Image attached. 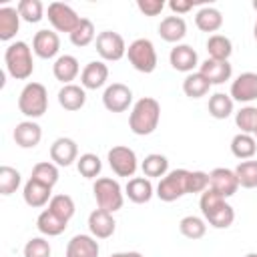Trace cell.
<instances>
[{
    "mask_svg": "<svg viewBox=\"0 0 257 257\" xmlns=\"http://www.w3.org/2000/svg\"><path fill=\"white\" fill-rule=\"evenodd\" d=\"M199 72L211 82V84H223L225 80L231 78L233 74V66L229 64V60H215V58H207Z\"/></svg>",
    "mask_w": 257,
    "mask_h": 257,
    "instance_id": "21",
    "label": "cell"
},
{
    "mask_svg": "<svg viewBox=\"0 0 257 257\" xmlns=\"http://www.w3.org/2000/svg\"><path fill=\"white\" fill-rule=\"evenodd\" d=\"M209 187L213 191H217L221 197H233L239 189V181H237V175L235 171L231 169H225V167H217L209 173Z\"/></svg>",
    "mask_w": 257,
    "mask_h": 257,
    "instance_id": "12",
    "label": "cell"
},
{
    "mask_svg": "<svg viewBox=\"0 0 257 257\" xmlns=\"http://www.w3.org/2000/svg\"><path fill=\"white\" fill-rule=\"evenodd\" d=\"M106 80H108V66L102 60L88 62L80 72V84L82 88H88V90H96L104 86Z\"/></svg>",
    "mask_w": 257,
    "mask_h": 257,
    "instance_id": "18",
    "label": "cell"
},
{
    "mask_svg": "<svg viewBox=\"0 0 257 257\" xmlns=\"http://www.w3.org/2000/svg\"><path fill=\"white\" fill-rule=\"evenodd\" d=\"M245 257H257V253H247Z\"/></svg>",
    "mask_w": 257,
    "mask_h": 257,
    "instance_id": "50",
    "label": "cell"
},
{
    "mask_svg": "<svg viewBox=\"0 0 257 257\" xmlns=\"http://www.w3.org/2000/svg\"><path fill=\"white\" fill-rule=\"evenodd\" d=\"M193 2L191 0H171L169 2V8L179 16V14H185V12H189V10H193Z\"/></svg>",
    "mask_w": 257,
    "mask_h": 257,
    "instance_id": "47",
    "label": "cell"
},
{
    "mask_svg": "<svg viewBox=\"0 0 257 257\" xmlns=\"http://www.w3.org/2000/svg\"><path fill=\"white\" fill-rule=\"evenodd\" d=\"M50 159L58 167H70L74 161H78V147L72 139L60 137L50 145Z\"/></svg>",
    "mask_w": 257,
    "mask_h": 257,
    "instance_id": "14",
    "label": "cell"
},
{
    "mask_svg": "<svg viewBox=\"0 0 257 257\" xmlns=\"http://www.w3.org/2000/svg\"><path fill=\"white\" fill-rule=\"evenodd\" d=\"M76 169H78V173H80L84 179H94V177L100 173L102 163H100V159H98L94 153H84V155L78 157Z\"/></svg>",
    "mask_w": 257,
    "mask_h": 257,
    "instance_id": "40",
    "label": "cell"
},
{
    "mask_svg": "<svg viewBox=\"0 0 257 257\" xmlns=\"http://www.w3.org/2000/svg\"><path fill=\"white\" fill-rule=\"evenodd\" d=\"M253 8H255V10H257V0H253Z\"/></svg>",
    "mask_w": 257,
    "mask_h": 257,
    "instance_id": "51",
    "label": "cell"
},
{
    "mask_svg": "<svg viewBox=\"0 0 257 257\" xmlns=\"http://www.w3.org/2000/svg\"><path fill=\"white\" fill-rule=\"evenodd\" d=\"M231 153L233 157L241 159V161H249L253 159V155L257 153V139L245 133H239L231 139Z\"/></svg>",
    "mask_w": 257,
    "mask_h": 257,
    "instance_id": "29",
    "label": "cell"
},
{
    "mask_svg": "<svg viewBox=\"0 0 257 257\" xmlns=\"http://www.w3.org/2000/svg\"><path fill=\"white\" fill-rule=\"evenodd\" d=\"M231 98L237 102H251L257 98V72H241L231 82Z\"/></svg>",
    "mask_w": 257,
    "mask_h": 257,
    "instance_id": "13",
    "label": "cell"
},
{
    "mask_svg": "<svg viewBox=\"0 0 257 257\" xmlns=\"http://www.w3.org/2000/svg\"><path fill=\"white\" fill-rule=\"evenodd\" d=\"M207 52H209V58H215V60H229L231 52H233V44L227 36L223 34H213L209 36L207 40Z\"/></svg>",
    "mask_w": 257,
    "mask_h": 257,
    "instance_id": "33",
    "label": "cell"
},
{
    "mask_svg": "<svg viewBox=\"0 0 257 257\" xmlns=\"http://www.w3.org/2000/svg\"><path fill=\"white\" fill-rule=\"evenodd\" d=\"M88 229L94 239H108L116 229L112 213H108L104 209H94L88 215Z\"/></svg>",
    "mask_w": 257,
    "mask_h": 257,
    "instance_id": "15",
    "label": "cell"
},
{
    "mask_svg": "<svg viewBox=\"0 0 257 257\" xmlns=\"http://www.w3.org/2000/svg\"><path fill=\"white\" fill-rule=\"evenodd\" d=\"M86 102V92L82 86L78 84H64L60 90H58V104L64 108V110H80Z\"/></svg>",
    "mask_w": 257,
    "mask_h": 257,
    "instance_id": "24",
    "label": "cell"
},
{
    "mask_svg": "<svg viewBox=\"0 0 257 257\" xmlns=\"http://www.w3.org/2000/svg\"><path fill=\"white\" fill-rule=\"evenodd\" d=\"M195 24L203 32H217L223 26V14L213 6H205V8H201L197 12Z\"/></svg>",
    "mask_w": 257,
    "mask_h": 257,
    "instance_id": "30",
    "label": "cell"
},
{
    "mask_svg": "<svg viewBox=\"0 0 257 257\" xmlns=\"http://www.w3.org/2000/svg\"><path fill=\"white\" fill-rule=\"evenodd\" d=\"M179 231H181V235H185L187 239L197 241V239L205 237V233H207V225H205V221H203L201 217L187 215V217L181 219V223H179Z\"/></svg>",
    "mask_w": 257,
    "mask_h": 257,
    "instance_id": "35",
    "label": "cell"
},
{
    "mask_svg": "<svg viewBox=\"0 0 257 257\" xmlns=\"http://www.w3.org/2000/svg\"><path fill=\"white\" fill-rule=\"evenodd\" d=\"M16 10H18L20 18L26 20V22H30V24L40 22L42 16H44V6H42L40 0H20L18 6H16Z\"/></svg>",
    "mask_w": 257,
    "mask_h": 257,
    "instance_id": "37",
    "label": "cell"
},
{
    "mask_svg": "<svg viewBox=\"0 0 257 257\" xmlns=\"http://www.w3.org/2000/svg\"><path fill=\"white\" fill-rule=\"evenodd\" d=\"M24 257H50V245L44 237H32L24 245Z\"/></svg>",
    "mask_w": 257,
    "mask_h": 257,
    "instance_id": "44",
    "label": "cell"
},
{
    "mask_svg": "<svg viewBox=\"0 0 257 257\" xmlns=\"http://www.w3.org/2000/svg\"><path fill=\"white\" fill-rule=\"evenodd\" d=\"M201 213L205 217V221L215 227V229H227L233 225L235 221V211L233 207L225 201V197H221L217 191H213L211 187L201 193V201H199Z\"/></svg>",
    "mask_w": 257,
    "mask_h": 257,
    "instance_id": "1",
    "label": "cell"
},
{
    "mask_svg": "<svg viewBox=\"0 0 257 257\" xmlns=\"http://www.w3.org/2000/svg\"><path fill=\"white\" fill-rule=\"evenodd\" d=\"M255 137H257V131H255Z\"/></svg>",
    "mask_w": 257,
    "mask_h": 257,
    "instance_id": "52",
    "label": "cell"
},
{
    "mask_svg": "<svg viewBox=\"0 0 257 257\" xmlns=\"http://www.w3.org/2000/svg\"><path fill=\"white\" fill-rule=\"evenodd\" d=\"M66 225H68V221H64L62 217H58V215L52 213L50 209H44V211L38 215V219H36L38 231H40L42 235H46V237H56V235L64 233Z\"/></svg>",
    "mask_w": 257,
    "mask_h": 257,
    "instance_id": "27",
    "label": "cell"
},
{
    "mask_svg": "<svg viewBox=\"0 0 257 257\" xmlns=\"http://www.w3.org/2000/svg\"><path fill=\"white\" fill-rule=\"evenodd\" d=\"M20 28V14L12 6H2L0 8V40L8 42L16 36Z\"/></svg>",
    "mask_w": 257,
    "mask_h": 257,
    "instance_id": "28",
    "label": "cell"
},
{
    "mask_svg": "<svg viewBox=\"0 0 257 257\" xmlns=\"http://www.w3.org/2000/svg\"><path fill=\"white\" fill-rule=\"evenodd\" d=\"M4 62H6L8 74L12 78H16V80H26L34 72L30 46L26 42H22V40H16V42L8 44V48L4 52Z\"/></svg>",
    "mask_w": 257,
    "mask_h": 257,
    "instance_id": "3",
    "label": "cell"
},
{
    "mask_svg": "<svg viewBox=\"0 0 257 257\" xmlns=\"http://www.w3.org/2000/svg\"><path fill=\"white\" fill-rule=\"evenodd\" d=\"M48 20L54 26V30L72 34L82 18L68 4H64V2H50L48 4Z\"/></svg>",
    "mask_w": 257,
    "mask_h": 257,
    "instance_id": "9",
    "label": "cell"
},
{
    "mask_svg": "<svg viewBox=\"0 0 257 257\" xmlns=\"http://www.w3.org/2000/svg\"><path fill=\"white\" fill-rule=\"evenodd\" d=\"M110 257H143L139 251H120V253H112Z\"/></svg>",
    "mask_w": 257,
    "mask_h": 257,
    "instance_id": "48",
    "label": "cell"
},
{
    "mask_svg": "<svg viewBox=\"0 0 257 257\" xmlns=\"http://www.w3.org/2000/svg\"><path fill=\"white\" fill-rule=\"evenodd\" d=\"M18 108L28 118H38L48 108V92L40 82H28L18 96Z\"/></svg>",
    "mask_w": 257,
    "mask_h": 257,
    "instance_id": "4",
    "label": "cell"
},
{
    "mask_svg": "<svg viewBox=\"0 0 257 257\" xmlns=\"http://www.w3.org/2000/svg\"><path fill=\"white\" fill-rule=\"evenodd\" d=\"M126 56H128V62L133 64V68L139 72L151 74L157 68V50L149 38L133 40L126 48Z\"/></svg>",
    "mask_w": 257,
    "mask_h": 257,
    "instance_id": "7",
    "label": "cell"
},
{
    "mask_svg": "<svg viewBox=\"0 0 257 257\" xmlns=\"http://www.w3.org/2000/svg\"><path fill=\"white\" fill-rule=\"evenodd\" d=\"M32 179L48 185V187H54L58 183V169L54 163H48V161H42V163H36L32 167Z\"/></svg>",
    "mask_w": 257,
    "mask_h": 257,
    "instance_id": "38",
    "label": "cell"
},
{
    "mask_svg": "<svg viewBox=\"0 0 257 257\" xmlns=\"http://www.w3.org/2000/svg\"><path fill=\"white\" fill-rule=\"evenodd\" d=\"M209 88H211V82L201 72H191L183 80V92L189 98H201L209 92Z\"/></svg>",
    "mask_w": 257,
    "mask_h": 257,
    "instance_id": "32",
    "label": "cell"
},
{
    "mask_svg": "<svg viewBox=\"0 0 257 257\" xmlns=\"http://www.w3.org/2000/svg\"><path fill=\"white\" fill-rule=\"evenodd\" d=\"M159 118H161V104L157 98L153 96H143L135 102L131 116H128V126L135 135L139 137H147L151 133H155V128L159 126Z\"/></svg>",
    "mask_w": 257,
    "mask_h": 257,
    "instance_id": "2",
    "label": "cell"
},
{
    "mask_svg": "<svg viewBox=\"0 0 257 257\" xmlns=\"http://www.w3.org/2000/svg\"><path fill=\"white\" fill-rule=\"evenodd\" d=\"M253 36H255V40H257V22H255V26H253Z\"/></svg>",
    "mask_w": 257,
    "mask_h": 257,
    "instance_id": "49",
    "label": "cell"
},
{
    "mask_svg": "<svg viewBox=\"0 0 257 257\" xmlns=\"http://www.w3.org/2000/svg\"><path fill=\"white\" fill-rule=\"evenodd\" d=\"M235 175H237V181H239V187H245V189H255L257 187V161H241L235 169Z\"/></svg>",
    "mask_w": 257,
    "mask_h": 257,
    "instance_id": "36",
    "label": "cell"
},
{
    "mask_svg": "<svg viewBox=\"0 0 257 257\" xmlns=\"http://www.w3.org/2000/svg\"><path fill=\"white\" fill-rule=\"evenodd\" d=\"M20 173L8 165L0 167V195H12L20 187Z\"/></svg>",
    "mask_w": 257,
    "mask_h": 257,
    "instance_id": "43",
    "label": "cell"
},
{
    "mask_svg": "<svg viewBox=\"0 0 257 257\" xmlns=\"http://www.w3.org/2000/svg\"><path fill=\"white\" fill-rule=\"evenodd\" d=\"M92 193L96 199L98 209H104L108 213H114L122 207L124 197H122V189L118 185V181L110 179V177H100L96 179V183L92 185Z\"/></svg>",
    "mask_w": 257,
    "mask_h": 257,
    "instance_id": "5",
    "label": "cell"
},
{
    "mask_svg": "<svg viewBox=\"0 0 257 257\" xmlns=\"http://www.w3.org/2000/svg\"><path fill=\"white\" fill-rule=\"evenodd\" d=\"M78 72H80V66H78V60L72 54H62L52 64L54 78L64 82V84H72V80L78 76Z\"/></svg>",
    "mask_w": 257,
    "mask_h": 257,
    "instance_id": "23",
    "label": "cell"
},
{
    "mask_svg": "<svg viewBox=\"0 0 257 257\" xmlns=\"http://www.w3.org/2000/svg\"><path fill=\"white\" fill-rule=\"evenodd\" d=\"M233 112V98L231 94H225V92H215L211 98H209V114L217 120H223L227 116H231Z\"/></svg>",
    "mask_w": 257,
    "mask_h": 257,
    "instance_id": "34",
    "label": "cell"
},
{
    "mask_svg": "<svg viewBox=\"0 0 257 257\" xmlns=\"http://www.w3.org/2000/svg\"><path fill=\"white\" fill-rule=\"evenodd\" d=\"M137 8L145 14V16H157L163 12L165 2L163 0H137Z\"/></svg>",
    "mask_w": 257,
    "mask_h": 257,
    "instance_id": "46",
    "label": "cell"
},
{
    "mask_svg": "<svg viewBox=\"0 0 257 257\" xmlns=\"http://www.w3.org/2000/svg\"><path fill=\"white\" fill-rule=\"evenodd\" d=\"M48 209L52 213H56L58 217H62L64 221H70L72 215H74V211H76L74 201H72L70 195H54L50 199V203H48Z\"/></svg>",
    "mask_w": 257,
    "mask_h": 257,
    "instance_id": "39",
    "label": "cell"
},
{
    "mask_svg": "<svg viewBox=\"0 0 257 257\" xmlns=\"http://www.w3.org/2000/svg\"><path fill=\"white\" fill-rule=\"evenodd\" d=\"M22 197H24V203L28 207L38 209V207H44L46 203H50V199H52V187H48V185H44V183H40V181H36V179L30 177L26 181L24 189H22Z\"/></svg>",
    "mask_w": 257,
    "mask_h": 257,
    "instance_id": "16",
    "label": "cell"
},
{
    "mask_svg": "<svg viewBox=\"0 0 257 257\" xmlns=\"http://www.w3.org/2000/svg\"><path fill=\"white\" fill-rule=\"evenodd\" d=\"M106 161H108V165L116 177H133L137 173V167H139L135 151L124 147V145L112 147L106 155Z\"/></svg>",
    "mask_w": 257,
    "mask_h": 257,
    "instance_id": "8",
    "label": "cell"
},
{
    "mask_svg": "<svg viewBox=\"0 0 257 257\" xmlns=\"http://www.w3.org/2000/svg\"><path fill=\"white\" fill-rule=\"evenodd\" d=\"M133 102V90L122 82H112L102 92V104L108 112H124Z\"/></svg>",
    "mask_w": 257,
    "mask_h": 257,
    "instance_id": "11",
    "label": "cell"
},
{
    "mask_svg": "<svg viewBox=\"0 0 257 257\" xmlns=\"http://www.w3.org/2000/svg\"><path fill=\"white\" fill-rule=\"evenodd\" d=\"M32 50L40 58H54L60 50V38L52 30H38L32 38Z\"/></svg>",
    "mask_w": 257,
    "mask_h": 257,
    "instance_id": "17",
    "label": "cell"
},
{
    "mask_svg": "<svg viewBox=\"0 0 257 257\" xmlns=\"http://www.w3.org/2000/svg\"><path fill=\"white\" fill-rule=\"evenodd\" d=\"M235 124L245 135H255L257 131V106H243L235 114Z\"/></svg>",
    "mask_w": 257,
    "mask_h": 257,
    "instance_id": "41",
    "label": "cell"
},
{
    "mask_svg": "<svg viewBox=\"0 0 257 257\" xmlns=\"http://www.w3.org/2000/svg\"><path fill=\"white\" fill-rule=\"evenodd\" d=\"M169 60H171V66H173L175 70H179V72H189V74H191V72L195 70V66L199 64V56H197L195 48L189 46V44H177V46L171 50Z\"/></svg>",
    "mask_w": 257,
    "mask_h": 257,
    "instance_id": "19",
    "label": "cell"
},
{
    "mask_svg": "<svg viewBox=\"0 0 257 257\" xmlns=\"http://www.w3.org/2000/svg\"><path fill=\"white\" fill-rule=\"evenodd\" d=\"M155 189H153V183L147 179V177H133V179H128V183H126V187H124V193H126V197L133 201V203H137V205H143V203H149L151 199H153V193Z\"/></svg>",
    "mask_w": 257,
    "mask_h": 257,
    "instance_id": "25",
    "label": "cell"
},
{
    "mask_svg": "<svg viewBox=\"0 0 257 257\" xmlns=\"http://www.w3.org/2000/svg\"><path fill=\"white\" fill-rule=\"evenodd\" d=\"M94 40V24L88 20V18H82L80 24L74 28V32L70 34V42L78 48L82 46H88L90 42Z\"/></svg>",
    "mask_w": 257,
    "mask_h": 257,
    "instance_id": "42",
    "label": "cell"
},
{
    "mask_svg": "<svg viewBox=\"0 0 257 257\" xmlns=\"http://www.w3.org/2000/svg\"><path fill=\"white\" fill-rule=\"evenodd\" d=\"M42 139V128L34 120H22L14 128V141L22 149H34Z\"/></svg>",
    "mask_w": 257,
    "mask_h": 257,
    "instance_id": "22",
    "label": "cell"
},
{
    "mask_svg": "<svg viewBox=\"0 0 257 257\" xmlns=\"http://www.w3.org/2000/svg\"><path fill=\"white\" fill-rule=\"evenodd\" d=\"M98 241L92 235H74L68 245L64 257H98Z\"/></svg>",
    "mask_w": 257,
    "mask_h": 257,
    "instance_id": "20",
    "label": "cell"
},
{
    "mask_svg": "<svg viewBox=\"0 0 257 257\" xmlns=\"http://www.w3.org/2000/svg\"><path fill=\"white\" fill-rule=\"evenodd\" d=\"M96 52L100 54L102 60H108V62L120 60L126 54L124 38L118 32H112V30L98 32V36H96Z\"/></svg>",
    "mask_w": 257,
    "mask_h": 257,
    "instance_id": "10",
    "label": "cell"
},
{
    "mask_svg": "<svg viewBox=\"0 0 257 257\" xmlns=\"http://www.w3.org/2000/svg\"><path fill=\"white\" fill-rule=\"evenodd\" d=\"M209 189V175L205 171H189V193H205Z\"/></svg>",
    "mask_w": 257,
    "mask_h": 257,
    "instance_id": "45",
    "label": "cell"
},
{
    "mask_svg": "<svg viewBox=\"0 0 257 257\" xmlns=\"http://www.w3.org/2000/svg\"><path fill=\"white\" fill-rule=\"evenodd\" d=\"M187 34V24L181 16H167L159 24V36L165 42H179Z\"/></svg>",
    "mask_w": 257,
    "mask_h": 257,
    "instance_id": "26",
    "label": "cell"
},
{
    "mask_svg": "<svg viewBox=\"0 0 257 257\" xmlns=\"http://www.w3.org/2000/svg\"><path fill=\"white\" fill-rule=\"evenodd\" d=\"M187 193H189V171L187 169H175L159 181L155 195L165 203H173Z\"/></svg>",
    "mask_w": 257,
    "mask_h": 257,
    "instance_id": "6",
    "label": "cell"
},
{
    "mask_svg": "<svg viewBox=\"0 0 257 257\" xmlns=\"http://www.w3.org/2000/svg\"><path fill=\"white\" fill-rule=\"evenodd\" d=\"M141 169H143V173H145L147 179H155V177L163 179V177L167 175V171H169V161H167L165 155L151 153V155H147L145 161L141 163Z\"/></svg>",
    "mask_w": 257,
    "mask_h": 257,
    "instance_id": "31",
    "label": "cell"
}]
</instances>
